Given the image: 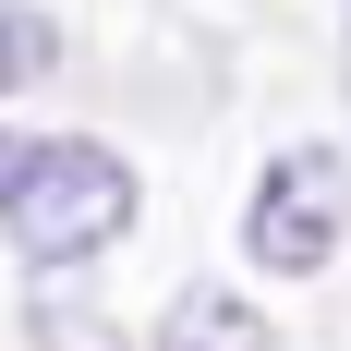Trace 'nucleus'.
<instances>
[{
  "instance_id": "nucleus-1",
  "label": "nucleus",
  "mask_w": 351,
  "mask_h": 351,
  "mask_svg": "<svg viewBox=\"0 0 351 351\" xmlns=\"http://www.w3.org/2000/svg\"><path fill=\"white\" fill-rule=\"evenodd\" d=\"M134 158H109V145H85V134H61V145H36V170H25V194H12V254H25L36 279H61V267H85V254H109L121 230H134Z\"/></svg>"
},
{
  "instance_id": "nucleus-5",
  "label": "nucleus",
  "mask_w": 351,
  "mask_h": 351,
  "mask_svg": "<svg viewBox=\"0 0 351 351\" xmlns=\"http://www.w3.org/2000/svg\"><path fill=\"white\" fill-rule=\"evenodd\" d=\"M36 351H109V327H85V303H36Z\"/></svg>"
},
{
  "instance_id": "nucleus-6",
  "label": "nucleus",
  "mask_w": 351,
  "mask_h": 351,
  "mask_svg": "<svg viewBox=\"0 0 351 351\" xmlns=\"http://www.w3.org/2000/svg\"><path fill=\"white\" fill-rule=\"evenodd\" d=\"M25 170H36V134H12V121H0V218H12V194H25Z\"/></svg>"
},
{
  "instance_id": "nucleus-4",
  "label": "nucleus",
  "mask_w": 351,
  "mask_h": 351,
  "mask_svg": "<svg viewBox=\"0 0 351 351\" xmlns=\"http://www.w3.org/2000/svg\"><path fill=\"white\" fill-rule=\"evenodd\" d=\"M49 61H61V25H49L36 0H0V97H12V85H36Z\"/></svg>"
},
{
  "instance_id": "nucleus-3",
  "label": "nucleus",
  "mask_w": 351,
  "mask_h": 351,
  "mask_svg": "<svg viewBox=\"0 0 351 351\" xmlns=\"http://www.w3.org/2000/svg\"><path fill=\"white\" fill-rule=\"evenodd\" d=\"M158 351H267V315H254L243 291H218V279H194L158 315Z\"/></svg>"
},
{
  "instance_id": "nucleus-2",
  "label": "nucleus",
  "mask_w": 351,
  "mask_h": 351,
  "mask_svg": "<svg viewBox=\"0 0 351 351\" xmlns=\"http://www.w3.org/2000/svg\"><path fill=\"white\" fill-rule=\"evenodd\" d=\"M339 243H351V158L339 145H279L243 206V254L267 279H315Z\"/></svg>"
}]
</instances>
